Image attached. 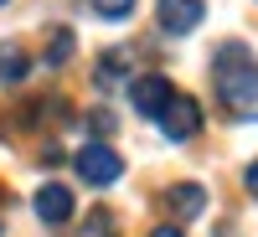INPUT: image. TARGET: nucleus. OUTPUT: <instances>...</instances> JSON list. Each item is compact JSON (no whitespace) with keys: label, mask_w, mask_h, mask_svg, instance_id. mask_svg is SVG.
Segmentation results:
<instances>
[{"label":"nucleus","mask_w":258,"mask_h":237,"mask_svg":"<svg viewBox=\"0 0 258 237\" xmlns=\"http://www.w3.org/2000/svg\"><path fill=\"white\" fill-rule=\"evenodd\" d=\"M155 119H160V134L176 139V144H186V139L202 134V109H197V98H186V93H170Z\"/></svg>","instance_id":"nucleus-2"},{"label":"nucleus","mask_w":258,"mask_h":237,"mask_svg":"<svg viewBox=\"0 0 258 237\" xmlns=\"http://www.w3.org/2000/svg\"><path fill=\"white\" fill-rule=\"evenodd\" d=\"M170 93H176V88H170V77H165V72H145V77L129 83V109L145 114V119H155V114L165 109V98H170Z\"/></svg>","instance_id":"nucleus-4"},{"label":"nucleus","mask_w":258,"mask_h":237,"mask_svg":"<svg viewBox=\"0 0 258 237\" xmlns=\"http://www.w3.org/2000/svg\"><path fill=\"white\" fill-rule=\"evenodd\" d=\"M212 83H217V98L227 103L232 114H248L258 103V62H253V47L243 41H222L212 52Z\"/></svg>","instance_id":"nucleus-1"},{"label":"nucleus","mask_w":258,"mask_h":237,"mask_svg":"<svg viewBox=\"0 0 258 237\" xmlns=\"http://www.w3.org/2000/svg\"><path fill=\"white\" fill-rule=\"evenodd\" d=\"M88 237H114V217L109 211H93L88 217Z\"/></svg>","instance_id":"nucleus-12"},{"label":"nucleus","mask_w":258,"mask_h":237,"mask_svg":"<svg viewBox=\"0 0 258 237\" xmlns=\"http://www.w3.org/2000/svg\"><path fill=\"white\" fill-rule=\"evenodd\" d=\"M202 16H207V0H160V31H170V36L197 31Z\"/></svg>","instance_id":"nucleus-5"},{"label":"nucleus","mask_w":258,"mask_h":237,"mask_svg":"<svg viewBox=\"0 0 258 237\" xmlns=\"http://www.w3.org/2000/svg\"><path fill=\"white\" fill-rule=\"evenodd\" d=\"M165 206L176 211V217H197V211L207 206V191H202V186H191V181H181V186H170V191H165Z\"/></svg>","instance_id":"nucleus-8"},{"label":"nucleus","mask_w":258,"mask_h":237,"mask_svg":"<svg viewBox=\"0 0 258 237\" xmlns=\"http://www.w3.org/2000/svg\"><path fill=\"white\" fill-rule=\"evenodd\" d=\"M31 206H36V217L47 222V227H62V222L73 217V191L62 186V181H47V186L36 191V201H31Z\"/></svg>","instance_id":"nucleus-6"},{"label":"nucleus","mask_w":258,"mask_h":237,"mask_svg":"<svg viewBox=\"0 0 258 237\" xmlns=\"http://www.w3.org/2000/svg\"><path fill=\"white\" fill-rule=\"evenodd\" d=\"M26 72H31L26 47H21V41H0V88H16Z\"/></svg>","instance_id":"nucleus-7"},{"label":"nucleus","mask_w":258,"mask_h":237,"mask_svg":"<svg viewBox=\"0 0 258 237\" xmlns=\"http://www.w3.org/2000/svg\"><path fill=\"white\" fill-rule=\"evenodd\" d=\"M73 165H78V176L88 181V186H114L124 176V155H119L114 144H83Z\"/></svg>","instance_id":"nucleus-3"},{"label":"nucleus","mask_w":258,"mask_h":237,"mask_svg":"<svg viewBox=\"0 0 258 237\" xmlns=\"http://www.w3.org/2000/svg\"><path fill=\"white\" fill-rule=\"evenodd\" d=\"M68 57H73V31H68V26H57L52 41H47V67H62Z\"/></svg>","instance_id":"nucleus-10"},{"label":"nucleus","mask_w":258,"mask_h":237,"mask_svg":"<svg viewBox=\"0 0 258 237\" xmlns=\"http://www.w3.org/2000/svg\"><path fill=\"white\" fill-rule=\"evenodd\" d=\"M129 52H103V62H98V83L109 88V83H129Z\"/></svg>","instance_id":"nucleus-9"},{"label":"nucleus","mask_w":258,"mask_h":237,"mask_svg":"<svg viewBox=\"0 0 258 237\" xmlns=\"http://www.w3.org/2000/svg\"><path fill=\"white\" fill-rule=\"evenodd\" d=\"M0 6H6V0H0Z\"/></svg>","instance_id":"nucleus-15"},{"label":"nucleus","mask_w":258,"mask_h":237,"mask_svg":"<svg viewBox=\"0 0 258 237\" xmlns=\"http://www.w3.org/2000/svg\"><path fill=\"white\" fill-rule=\"evenodd\" d=\"M93 6V16H103V21H124L129 11H135V0H88Z\"/></svg>","instance_id":"nucleus-11"},{"label":"nucleus","mask_w":258,"mask_h":237,"mask_svg":"<svg viewBox=\"0 0 258 237\" xmlns=\"http://www.w3.org/2000/svg\"><path fill=\"white\" fill-rule=\"evenodd\" d=\"M243 186H248V191H253V196H258V160H253V165L243 170Z\"/></svg>","instance_id":"nucleus-13"},{"label":"nucleus","mask_w":258,"mask_h":237,"mask_svg":"<svg viewBox=\"0 0 258 237\" xmlns=\"http://www.w3.org/2000/svg\"><path fill=\"white\" fill-rule=\"evenodd\" d=\"M150 237H186V232H176V227H155Z\"/></svg>","instance_id":"nucleus-14"}]
</instances>
